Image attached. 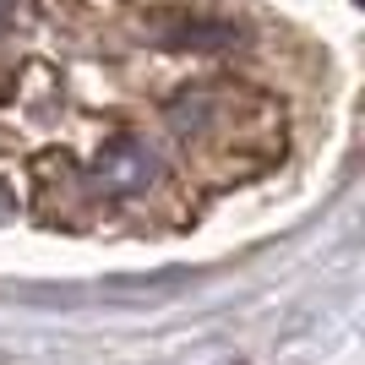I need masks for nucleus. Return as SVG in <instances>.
Here are the masks:
<instances>
[{"label":"nucleus","mask_w":365,"mask_h":365,"mask_svg":"<svg viewBox=\"0 0 365 365\" xmlns=\"http://www.w3.org/2000/svg\"><path fill=\"white\" fill-rule=\"evenodd\" d=\"M148 175H153V153L137 137H115L93 164V180H98L104 197H131V191L148 185Z\"/></svg>","instance_id":"f257e3e1"},{"label":"nucleus","mask_w":365,"mask_h":365,"mask_svg":"<svg viewBox=\"0 0 365 365\" xmlns=\"http://www.w3.org/2000/svg\"><path fill=\"white\" fill-rule=\"evenodd\" d=\"M191 284V273H137V278H109V284H98V300H109V305H158V300H169L175 289H185Z\"/></svg>","instance_id":"f03ea898"},{"label":"nucleus","mask_w":365,"mask_h":365,"mask_svg":"<svg viewBox=\"0 0 365 365\" xmlns=\"http://www.w3.org/2000/svg\"><path fill=\"white\" fill-rule=\"evenodd\" d=\"M224 44H235L229 22H185L169 33V49H224Z\"/></svg>","instance_id":"7ed1b4c3"},{"label":"nucleus","mask_w":365,"mask_h":365,"mask_svg":"<svg viewBox=\"0 0 365 365\" xmlns=\"http://www.w3.org/2000/svg\"><path fill=\"white\" fill-rule=\"evenodd\" d=\"M0 218H6V197H0Z\"/></svg>","instance_id":"20e7f679"}]
</instances>
